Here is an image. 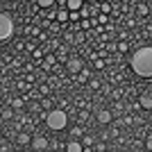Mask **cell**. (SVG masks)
<instances>
[{
	"mask_svg": "<svg viewBox=\"0 0 152 152\" xmlns=\"http://www.w3.org/2000/svg\"><path fill=\"white\" fill-rule=\"evenodd\" d=\"M129 66H132V70L139 77H145L148 80L152 75V48L150 45H143V48H139L134 52L132 59H129Z\"/></svg>",
	"mask_w": 152,
	"mask_h": 152,
	"instance_id": "cell-1",
	"label": "cell"
},
{
	"mask_svg": "<svg viewBox=\"0 0 152 152\" xmlns=\"http://www.w3.org/2000/svg\"><path fill=\"white\" fill-rule=\"evenodd\" d=\"M45 125L50 127V129H55V132H61L68 125V114L64 109H52V111L45 114Z\"/></svg>",
	"mask_w": 152,
	"mask_h": 152,
	"instance_id": "cell-2",
	"label": "cell"
},
{
	"mask_svg": "<svg viewBox=\"0 0 152 152\" xmlns=\"http://www.w3.org/2000/svg\"><path fill=\"white\" fill-rule=\"evenodd\" d=\"M16 32V23L7 12H0V41H9Z\"/></svg>",
	"mask_w": 152,
	"mask_h": 152,
	"instance_id": "cell-3",
	"label": "cell"
},
{
	"mask_svg": "<svg viewBox=\"0 0 152 152\" xmlns=\"http://www.w3.org/2000/svg\"><path fill=\"white\" fill-rule=\"evenodd\" d=\"M66 66H68V73H70V75H77V73H82V70H84V61H82L80 57L68 59V61H66Z\"/></svg>",
	"mask_w": 152,
	"mask_h": 152,
	"instance_id": "cell-4",
	"label": "cell"
},
{
	"mask_svg": "<svg viewBox=\"0 0 152 152\" xmlns=\"http://www.w3.org/2000/svg\"><path fill=\"white\" fill-rule=\"evenodd\" d=\"M57 66V59H55V55H50V52H45L43 55V59H41V68L48 73V70H52Z\"/></svg>",
	"mask_w": 152,
	"mask_h": 152,
	"instance_id": "cell-5",
	"label": "cell"
},
{
	"mask_svg": "<svg viewBox=\"0 0 152 152\" xmlns=\"http://www.w3.org/2000/svg\"><path fill=\"white\" fill-rule=\"evenodd\" d=\"M30 145L34 148V150H39V152H41V150H45V148L50 145V143H48V139H45V136H39V134H37V136H32Z\"/></svg>",
	"mask_w": 152,
	"mask_h": 152,
	"instance_id": "cell-6",
	"label": "cell"
},
{
	"mask_svg": "<svg viewBox=\"0 0 152 152\" xmlns=\"http://www.w3.org/2000/svg\"><path fill=\"white\" fill-rule=\"evenodd\" d=\"M111 118H114V114H111L109 109H100V111L95 114V121L100 123V125H109V123H111Z\"/></svg>",
	"mask_w": 152,
	"mask_h": 152,
	"instance_id": "cell-7",
	"label": "cell"
},
{
	"mask_svg": "<svg viewBox=\"0 0 152 152\" xmlns=\"http://www.w3.org/2000/svg\"><path fill=\"white\" fill-rule=\"evenodd\" d=\"M139 104H141L143 109H145V111L152 107V93H150V91H145V93H143V95L139 98Z\"/></svg>",
	"mask_w": 152,
	"mask_h": 152,
	"instance_id": "cell-8",
	"label": "cell"
},
{
	"mask_svg": "<svg viewBox=\"0 0 152 152\" xmlns=\"http://www.w3.org/2000/svg\"><path fill=\"white\" fill-rule=\"evenodd\" d=\"M84 7L82 0H66V12H80Z\"/></svg>",
	"mask_w": 152,
	"mask_h": 152,
	"instance_id": "cell-9",
	"label": "cell"
},
{
	"mask_svg": "<svg viewBox=\"0 0 152 152\" xmlns=\"http://www.w3.org/2000/svg\"><path fill=\"white\" fill-rule=\"evenodd\" d=\"M84 148H82V143L80 141H68L66 143V152H82Z\"/></svg>",
	"mask_w": 152,
	"mask_h": 152,
	"instance_id": "cell-10",
	"label": "cell"
},
{
	"mask_svg": "<svg viewBox=\"0 0 152 152\" xmlns=\"http://www.w3.org/2000/svg\"><path fill=\"white\" fill-rule=\"evenodd\" d=\"M16 141H18L20 145H30V141H32V136L27 132H18L16 134Z\"/></svg>",
	"mask_w": 152,
	"mask_h": 152,
	"instance_id": "cell-11",
	"label": "cell"
},
{
	"mask_svg": "<svg viewBox=\"0 0 152 152\" xmlns=\"http://www.w3.org/2000/svg\"><path fill=\"white\" fill-rule=\"evenodd\" d=\"M55 18H57L59 25H64V23H68V12H66V9H57V16H55Z\"/></svg>",
	"mask_w": 152,
	"mask_h": 152,
	"instance_id": "cell-12",
	"label": "cell"
},
{
	"mask_svg": "<svg viewBox=\"0 0 152 152\" xmlns=\"http://www.w3.org/2000/svg\"><path fill=\"white\" fill-rule=\"evenodd\" d=\"M84 41H86V34H84V32H75V34H73V43L75 45L84 43Z\"/></svg>",
	"mask_w": 152,
	"mask_h": 152,
	"instance_id": "cell-13",
	"label": "cell"
},
{
	"mask_svg": "<svg viewBox=\"0 0 152 152\" xmlns=\"http://www.w3.org/2000/svg\"><path fill=\"white\" fill-rule=\"evenodd\" d=\"M9 107H12V109H23V107H25V102L20 100V98H14V100H9Z\"/></svg>",
	"mask_w": 152,
	"mask_h": 152,
	"instance_id": "cell-14",
	"label": "cell"
},
{
	"mask_svg": "<svg viewBox=\"0 0 152 152\" xmlns=\"http://www.w3.org/2000/svg\"><path fill=\"white\" fill-rule=\"evenodd\" d=\"M41 109H43V111H52V109H55L50 98H43V100H41Z\"/></svg>",
	"mask_w": 152,
	"mask_h": 152,
	"instance_id": "cell-15",
	"label": "cell"
},
{
	"mask_svg": "<svg viewBox=\"0 0 152 152\" xmlns=\"http://www.w3.org/2000/svg\"><path fill=\"white\" fill-rule=\"evenodd\" d=\"M0 116H2V118H5V121H12V118H14V109H12V107H7V109H2V111H0Z\"/></svg>",
	"mask_w": 152,
	"mask_h": 152,
	"instance_id": "cell-16",
	"label": "cell"
},
{
	"mask_svg": "<svg viewBox=\"0 0 152 152\" xmlns=\"http://www.w3.org/2000/svg\"><path fill=\"white\" fill-rule=\"evenodd\" d=\"M34 7H43V9L45 7H52V9H55V0H39Z\"/></svg>",
	"mask_w": 152,
	"mask_h": 152,
	"instance_id": "cell-17",
	"label": "cell"
},
{
	"mask_svg": "<svg viewBox=\"0 0 152 152\" xmlns=\"http://www.w3.org/2000/svg\"><path fill=\"white\" fill-rule=\"evenodd\" d=\"M98 9H100V12L104 14V16H107V14L111 12V5H109V2H102V5H98Z\"/></svg>",
	"mask_w": 152,
	"mask_h": 152,
	"instance_id": "cell-18",
	"label": "cell"
},
{
	"mask_svg": "<svg viewBox=\"0 0 152 152\" xmlns=\"http://www.w3.org/2000/svg\"><path fill=\"white\" fill-rule=\"evenodd\" d=\"M93 143H95L93 136H84L82 139V148H89V145H93Z\"/></svg>",
	"mask_w": 152,
	"mask_h": 152,
	"instance_id": "cell-19",
	"label": "cell"
},
{
	"mask_svg": "<svg viewBox=\"0 0 152 152\" xmlns=\"http://www.w3.org/2000/svg\"><path fill=\"white\" fill-rule=\"evenodd\" d=\"M86 80H89V70L84 68L82 73H77V82H86Z\"/></svg>",
	"mask_w": 152,
	"mask_h": 152,
	"instance_id": "cell-20",
	"label": "cell"
},
{
	"mask_svg": "<svg viewBox=\"0 0 152 152\" xmlns=\"http://www.w3.org/2000/svg\"><path fill=\"white\" fill-rule=\"evenodd\" d=\"M68 20L70 23H80V14L77 12H68Z\"/></svg>",
	"mask_w": 152,
	"mask_h": 152,
	"instance_id": "cell-21",
	"label": "cell"
},
{
	"mask_svg": "<svg viewBox=\"0 0 152 152\" xmlns=\"http://www.w3.org/2000/svg\"><path fill=\"white\" fill-rule=\"evenodd\" d=\"M104 23H107V16H104V14H100V16L95 18V25H104Z\"/></svg>",
	"mask_w": 152,
	"mask_h": 152,
	"instance_id": "cell-22",
	"label": "cell"
},
{
	"mask_svg": "<svg viewBox=\"0 0 152 152\" xmlns=\"http://www.w3.org/2000/svg\"><path fill=\"white\" fill-rule=\"evenodd\" d=\"M80 134H82V129H80V127H73V129H70V136H73V139L70 141H75V136H80Z\"/></svg>",
	"mask_w": 152,
	"mask_h": 152,
	"instance_id": "cell-23",
	"label": "cell"
},
{
	"mask_svg": "<svg viewBox=\"0 0 152 152\" xmlns=\"http://www.w3.org/2000/svg\"><path fill=\"white\" fill-rule=\"evenodd\" d=\"M89 86H91L93 91H98V89L102 86V84H100V80H91V84H89Z\"/></svg>",
	"mask_w": 152,
	"mask_h": 152,
	"instance_id": "cell-24",
	"label": "cell"
},
{
	"mask_svg": "<svg viewBox=\"0 0 152 152\" xmlns=\"http://www.w3.org/2000/svg\"><path fill=\"white\" fill-rule=\"evenodd\" d=\"M25 32H27V34H34V37H39V34H41V32H39V27H37V25H34V27H27Z\"/></svg>",
	"mask_w": 152,
	"mask_h": 152,
	"instance_id": "cell-25",
	"label": "cell"
},
{
	"mask_svg": "<svg viewBox=\"0 0 152 152\" xmlns=\"http://www.w3.org/2000/svg\"><path fill=\"white\" fill-rule=\"evenodd\" d=\"M93 66H95L98 70H102V68H104V61H102V59H95V61H93Z\"/></svg>",
	"mask_w": 152,
	"mask_h": 152,
	"instance_id": "cell-26",
	"label": "cell"
},
{
	"mask_svg": "<svg viewBox=\"0 0 152 152\" xmlns=\"http://www.w3.org/2000/svg\"><path fill=\"white\" fill-rule=\"evenodd\" d=\"M48 30H50V32H52V34H57V32H59V30H61V27H59V23H52V25H50V27H48Z\"/></svg>",
	"mask_w": 152,
	"mask_h": 152,
	"instance_id": "cell-27",
	"label": "cell"
},
{
	"mask_svg": "<svg viewBox=\"0 0 152 152\" xmlns=\"http://www.w3.org/2000/svg\"><path fill=\"white\" fill-rule=\"evenodd\" d=\"M80 121H89V111H86V109L80 111Z\"/></svg>",
	"mask_w": 152,
	"mask_h": 152,
	"instance_id": "cell-28",
	"label": "cell"
},
{
	"mask_svg": "<svg viewBox=\"0 0 152 152\" xmlns=\"http://www.w3.org/2000/svg\"><path fill=\"white\" fill-rule=\"evenodd\" d=\"M116 45H118V50H121V52H125V50H127V48H129V45H127V43H125V41H121V43H116Z\"/></svg>",
	"mask_w": 152,
	"mask_h": 152,
	"instance_id": "cell-29",
	"label": "cell"
},
{
	"mask_svg": "<svg viewBox=\"0 0 152 152\" xmlns=\"http://www.w3.org/2000/svg\"><path fill=\"white\" fill-rule=\"evenodd\" d=\"M48 91H50V86H48V84H41V93L48 95Z\"/></svg>",
	"mask_w": 152,
	"mask_h": 152,
	"instance_id": "cell-30",
	"label": "cell"
},
{
	"mask_svg": "<svg viewBox=\"0 0 152 152\" xmlns=\"http://www.w3.org/2000/svg\"><path fill=\"white\" fill-rule=\"evenodd\" d=\"M0 152H2V150H0Z\"/></svg>",
	"mask_w": 152,
	"mask_h": 152,
	"instance_id": "cell-31",
	"label": "cell"
}]
</instances>
